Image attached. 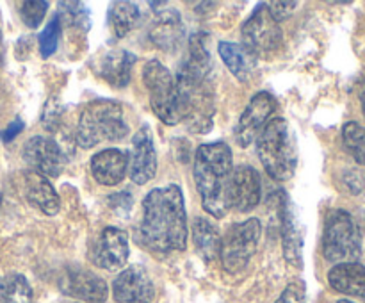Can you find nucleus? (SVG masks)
<instances>
[{
	"label": "nucleus",
	"instance_id": "obj_25",
	"mask_svg": "<svg viewBox=\"0 0 365 303\" xmlns=\"http://www.w3.org/2000/svg\"><path fill=\"white\" fill-rule=\"evenodd\" d=\"M139 16L141 13L132 2H113L109 7V21L116 38H125L138 25Z\"/></svg>",
	"mask_w": 365,
	"mask_h": 303
},
{
	"label": "nucleus",
	"instance_id": "obj_13",
	"mask_svg": "<svg viewBox=\"0 0 365 303\" xmlns=\"http://www.w3.org/2000/svg\"><path fill=\"white\" fill-rule=\"evenodd\" d=\"M277 109V100L271 93L260 91L250 100L248 107L242 113L235 128V139L241 146H248L259 138L262 128L266 127V121Z\"/></svg>",
	"mask_w": 365,
	"mask_h": 303
},
{
	"label": "nucleus",
	"instance_id": "obj_12",
	"mask_svg": "<svg viewBox=\"0 0 365 303\" xmlns=\"http://www.w3.org/2000/svg\"><path fill=\"white\" fill-rule=\"evenodd\" d=\"M260 196H262V182L259 171L248 164L234 168L227 185L228 209L234 207L241 212H248L259 205Z\"/></svg>",
	"mask_w": 365,
	"mask_h": 303
},
{
	"label": "nucleus",
	"instance_id": "obj_16",
	"mask_svg": "<svg viewBox=\"0 0 365 303\" xmlns=\"http://www.w3.org/2000/svg\"><path fill=\"white\" fill-rule=\"evenodd\" d=\"M128 259V235L116 227H107L102 232L93 252V262L107 271H116L125 266Z\"/></svg>",
	"mask_w": 365,
	"mask_h": 303
},
{
	"label": "nucleus",
	"instance_id": "obj_17",
	"mask_svg": "<svg viewBox=\"0 0 365 303\" xmlns=\"http://www.w3.org/2000/svg\"><path fill=\"white\" fill-rule=\"evenodd\" d=\"M91 175L98 184L116 185L128 171V153L120 148H107L91 157Z\"/></svg>",
	"mask_w": 365,
	"mask_h": 303
},
{
	"label": "nucleus",
	"instance_id": "obj_4",
	"mask_svg": "<svg viewBox=\"0 0 365 303\" xmlns=\"http://www.w3.org/2000/svg\"><path fill=\"white\" fill-rule=\"evenodd\" d=\"M257 153L271 178L285 182L292 178L298 164V146L287 120L274 118L257 138Z\"/></svg>",
	"mask_w": 365,
	"mask_h": 303
},
{
	"label": "nucleus",
	"instance_id": "obj_28",
	"mask_svg": "<svg viewBox=\"0 0 365 303\" xmlns=\"http://www.w3.org/2000/svg\"><path fill=\"white\" fill-rule=\"evenodd\" d=\"M61 27H63V24H61L59 16H56L45 29H43L41 34H39V53H41V57H45V59L52 56L57 50V43H59L61 38Z\"/></svg>",
	"mask_w": 365,
	"mask_h": 303
},
{
	"label": "nucleus",
	"instance_id": "obj_1",
	"mask_svg": "<svg viewBox=\"0 0 365 303\" xmlns=\"http://www.w3.org/2000/svg\"><path fill=\"white\" fill-rule=\"evenodd\" d=\"M138 239L157 253L184 252L187 246V216L184 192L178 185L157 188L146 195Z\"/></svg>",
	"mask_w": 365,
	"mask_h": 303
},
{
	"label": "nucleus",
	"instance_id": "obj_22",
	"mask_svg": "<svg viewBox=\"0 0 365 303\" xmlns=\"http://www.w3.org/2000/svg\"><path fill=\"white\" fill-rule=\"evenodd\" d=\"M184 36V25L178 11L166 9L153 20L150 29V39L159 48L173 52L180 45V39Z\"/></svg>",
	"mask_w": 365,
	"mask_h": 303
},
{
	"label": "nucleus",
	"instance_id": "obj_36",
	"mask_svg": "<svg viewBox=\"0 0 365 303\" xmlns=\"http://www.w3.org/2000/svg\"><path fill=\"white\" fill-rule=\"evenodd\" d=\"M337 303H355V302H349V299H341V302H337Z\"/></svg>",
	"mask_w": 365,
	"mask_h": 303
},
{
	"label": "nucleus",
	"instance_id": "obj_20",
	"mask_svg": "<svg viewBox=\"0 0 365 303\" xmlns=\"http://www.w3.org/2000/svg\"><path fill=\"white\" fill-rule=\"evenodd\" d=\"M135 59L138 57L127 50H113L98 61L96 73L113 88H125L130 82L132 66H134Z\"/></svg>",
	"mask_w": 365,
	"mask_h": 303
},
{
	"label": "nucleus",
	"instance_id": "obj_14",
	"mask_svg": "<svg viewBox=\"0 0 365 303\" xmlns=\"http://www.w3.org/2000/svg\"><path fill=\"white\" fill-rule=\"evenodd\" d=\"M157 173V152L153 145V132L148 125L139 128L132 138V152L128 157V175L139 185H145Z\"/></svg>",
	"mask_w": 365,
	"mask_h": 303
},
{
	"label": "nucleus",
	"instance_id": "obj_15",
	"mask_svg": "<svg viewBox=\"0 0 365 303\" xmlns=\"http://www.w3.org/2000/svg\"><path fill=\"white\" fill-rule=\"evenodd\" d=\"M155 287L145 267L130 266L113 282V298L118 303H152Z\"/></svg>",
	"mask_w": 365,
	"mask_h": 303
},
{
	"label": "nucleus",
	"instance_id": "obj_33",
	"mask_svg": "<svg viewBox=\"0 0 365 303\" xmlns=\"http://www.w3.org/2000/svg\"><path fill=\"white\" fill-rule=\"evenodd\" d=\"M21 130H24V123H21L20 120L13 121V123H11V127L4 132V141H11V139H13L16 134H20Z\"/></svg>",
	"mask_w": 365,
	"mask_h": 303
},
{
	"label": "nucleus",
	"instance_id": "obj_9",
	"mask_svg": "<svg viewBox=\"0 0 365 303\" xmlns=\"http://www.w3.org/2000/svg\"><path fill=\"white\" fill-rule=\"evenodd\" d=\"M242 45L255 57H267L280 46L282 29L271 18L267 4H260L242 25Z\"/></svg>",
	"mask_w": 365,
	"mask_h": 303
},
{
	"label": "nucleus",
	"instance_id": "obj_35",
	"mask_svg": "<svg viewBox=\"0 0 365 303\" xmlns=\"http://www.w3.org/2000/svg\"><path fill=\"white\" fill-rule=\"evenodd\" d=\"M4 63V41H2V32H0V66Z\"/></svg>",
	"mask_w": 365,
	"mask_h": 303
},
{
	"label": "nucleus",
	"instance_id": "obj_23",
	"mask_svg": "<svg viewBox=\"0 0 365 303\" xmlns=\"http://www.w3.org/2000/svg\"><path fill=\"white\" fill-rule=\"evenodd\" d=\"M217 50H220V56L223 59V63L227 64V68L232 71V75L235 78H239L241 82H246L252 77L253 70L257 66V57L245 45L221 41Z\"/></svg>",
	"mask_w": 365,
	"mask_h": 303
},
{
	"label": "nucleus",
	"instance_id": "obj_5",
	"mask_svg": "<svg viewBox=\"0 0 365 303\" xmlns=\"http://www.w3.org/2000/svg\"><path fill=\"white\" fill-rule=\"evenodd\" d=\"M128 134L123 107L113 100H95L82 111L77 125V143L93 148L103 141H120Z\"/></svg>",
	"mask_w": 365,
	"mask_h": 303
},
{
	"label": "nucleus",
	"instance_id": "obj_27",
	"mask_svg": "<svg viewBox=\"0 0 365 303\" xmlns=\"http://www.w3.org/2000/svg\"><path fill=\"white\" fill-rule=\"evenodd\" d=\"M342 141L359 164L365 166V128L356 121H348L342 128Z\"/></svg>",
	"mask_w": 365,
	"mask_h": 303
},
{
	"label": "nucleus",
	"instance_id": "obj_29",
	"mask_svg": "<svg viewBox=\"0 0 365 303\" xmlns=\"http://www.w3.org/2000/svg\"><path fill=\"white\" fill-rule=\"evenodd\" d=\"M46 9H48V2L45 0H32V2H21L20 4V16L27 27L36 29L45 18Z\"/></svg>",
	"mask_w": 365,
	"mask_h": 303
},
{
	"label": "nucleus",
	"instance_id": "obj_8",
	"mask_svg": "<svg viewBox=\"0 0 365 303\" xmlns=\"http://www.w3.org/2000/svg\"><path fill=\"white\" fill-rule=\"evenodd\" d=\"M260 232L262 225L257 217H252L242 223H235L225 234V237H221L220 257L228 273H239L248 266L250 259L259 246Z\"/></svg>",
	"mask_w": 365,
	"mask_h": 303
},
{
	"label": "nucleus",
	"instance_id": "obj_2",
	"mask_svg": "<svg viewBox=\"0 0 365 303\" xmlns=\"http://www.w3.org/2000/svg\"><path fill=\"white\" fill-rule=\"evenodd\" d=\"M232 148L223 141L198 146L195 153V180L202 205L210 216L225 217L228 210L227 185L232 175Z\"/></svg>",
	"mask_w": 365,
	"mask_h": 303
},
{
	"label": "nucleus",
	"instance_id": "obj_19",
	"mask_svg": "<svg viewBox=\"0 0 365 303\" xmlns=\"http://www.w3.org/2000/svg\"><path fill=\"white\" fill-rule=\"evenodd\" d=\"M280 217H282V242H284V255L294 266L302 267L303 259V234L298 220H296L294 209L287 196H282Z\"/></svg>",
	"mask_w": 365,
	"mask_h": 303
},
{
	"label": "nucleus",
	"instance_id": "obj_21",
	"mask_svg": "<svg viewBox=\"0 0 365 303\" xmlns=\"http://www.w3.org/2000/svg\"><path fill=\"white\" fill-rule=\"evenodd\" d=\"M328 284L342 294L365 302V266L360 262L337 264L328 273Z\"/></svg>",
	"mask_w": 365,
	"mask_h": 303
},
{
	"label": "nucleus",
	"instance_id": "obj_10",
	"mask_svg": "<svg viewBox=\"0 0 365 303\" xmlns=\"http://www.w3.org/2000/svg\"><path fill=\"white\" fill-rule=\"evenodd\" d=\"M59 289L64 294L84 303H106L109 287L102 277L81 266H68L59 277Z\"/></svg>",
	"mask_w": 365,
	"mask_h": 303
},
{
	"label": "nucleus",
	"instance_id": "obj_32",
	"mask_svg": "<svg viewBox=\"0 0 365 303\" xmlns=\"http://www.w3.org/2000/svg\"><path fill=\"white\" fill-rule=\"evenodd\" d=\"M61 121V107L57 106L53 100H50L45 106V111H43V123H45V128L48 130H56L57 125Z\"/></svg>",
	"mask_w": 365,
	"mask_h": 303
},
{
	"label": "nucleus",
	"instance_id": "obj_26",
	"mask_svg": "<svg viewBox=\"0 0 365 303\" xmlns=\"http://www.w3.org/2000/svg\"><path fill=\"white\" fill-rule=\"evenodd\" d=\"M0 303H32V287L24 274L11 273L0 278Z\"/></svg>",
	"mask_w": 365,
	"mask_h": 303
},
{
	"label": "nucleus",
	"instance_id": "obj_7",
	"mask_svg": "<svg viewBox=\"0 0 365 303\" xmlns=\"http://www.w3.org/2000/svg\"><path fill=\"white\" fill-rule=\"evenodd\" d=\"M143 81L150 93V106L160 121L166 125L180 123L177 82L159 61H148L143 70Z\"/></svg>",
	"mask_w": 365,
	"mask_h": 303
},
{
	"label": "nucleus",
	"instance_id": "obj_18",
	"mask_svg": "<svg viewBox=\"0 0 365 303\" xmlns=\"http://www.w3.org/2000/svg\"><path fill=\"white\" fill-rule=\"evenodd\" d=\"M24 189H25V198L29 200L31 205L36 209L41 210L46 216H53L59 212L61 209V200L57 195L56 188L52 182L43 175L34 173V171H27L24 177Z\"/></svg>",
	"mask_w": 365,
	"mask_h": 303
},
{
	"label": "nucleus",
	"instance_id": "obj_6",
	"mask_svg": "<svg viewBox=\"0 0 365 303\" xmlns=\"http://www.w3.org/2000/svg\"><path fill=\"white\" fill-rule=\"evenodd\" d=\"M323 255L328 262H356L362 255V234L355 217L344 209H334L323 232Z\"/></svg>",
	"mask_w": 365,
	"mask_h": 303
},
{
	"label": "nucleus",
	"instance_id": "obj_31",
	"mask_svg": "<svg viewBox=\"0 0 365 303\" xmlns=\"http://www.w3.org/2000/svg\"><path fill=\"white\" fill-rule=\"evenodd\" d=\"M298 7V2H269L267 4V11H269L271 18H273L277 24L287 20L292 13Z\"/></svg>",
	"mask_w": 365,
	"mask_h": 303
},
{
	"label": "nucleus",
	"instance_id": "obj_30",
	"mask_svg": "<svg viewBox=\"0 0 365 303\" xmlns=\"http://www.w3.org/2000/svg\"><path fill=\"white\" fill-rule=\"evenodd\" d=\"M277 303H307V287L303 280H294L284 289Z\"/></svg>",
	"mask_w": 365,
	"mask_h": 303
},
{
	"label": "nucleus",
	"instance_id": "obj_11",
	"mask_svg": "<svg viewBox=\"0 0 365 303\" xmlns=\"http://www.w3.org/2000/svg\"><path fill=\"white\" fill-rule=\"evenodd\" d=\"M24 160L34 173L43 177H59L66 164V155L56 139L34 135L24 145Z\"/></svg>",
	"mask_w": 365,
	"mask_h": 303
},
{
	"label": "nucleus",
	"instance_id": "obj_34",
	"mask_svg": "<svg viewBox=\"0 0 365 303\" xmlns=\"http://www.w3.org/2000/svg\"><path fill=\"white\" fill-rule=\"evenodd\" d=\"M359 96H360V102H362V111L365 116V81H362L359 84Z\"/></svg>",
	"mask_w": 365,
	"mask_h": 303
},
{
	"label": "nucleus",
	"instance_id": "obj_3",
	"mask_svg": "<svg viewBox=\"0 0 365 303\" xmlns=\"http://www.w3.org/2000/svg\"><path fill=\"white\" fill-rule=\"evenodd\" d=\"M210 73L195 71L182 64L178 70L177 91L180 121L192 134H207L212 128L214 95L209 81Z\"/></svg>",
	"mask_w": 365,
	"mask_h": 303
},
{
	"label": "nucleus",
	"instance_id": "obj_24",
	"mask_svg": "<svg viewBox=\"0 0 365 303\" xmlns=\"http://www.w3.org/2000/svg\"><path fill=\"white\" fill-rule=\"evenodd\" d=\"M192 241L198 255L205 262H212L220 257L221 250V234L214 223L207 217H196L192 225Z\"/></svg>",
	"mask_w": 365,
	"mask_h": 303
},
{
	"label": "nucleus",
	"instance_id": "obj_37",
	"mask_svg": "<svg viewBox=\"0 0 365 303\" xmlns=\"http://www.w3.org/2000/svg\"><path fill=\"white\" fill-rule=\"evenodd\" d=\"M0 203H2V195H0Z\"/></svg>",
	"mask_w": 365,
	"mask_h": 303
}]
</instances>
